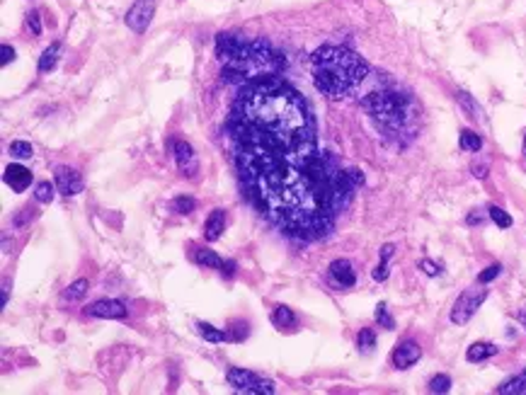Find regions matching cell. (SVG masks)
<instances>
[{
	"mask_svg": "<svg viewBox=\"0 0 526 395\" xmlns=\"http://www.w3.org/2000/svg\"><path fill=\"white\" fill-rule=\"evenodd\" d=\"M497 352H499V347H495L493 342H476V344H471V347H468L466 359L471 364H478V362H485V359L495 357Z\"/></svg>",
	"mask_w": 526,
	"mask_h": 395,
	"instance_id": "cell-15",
	"label": "cell"
},
{
	"mask_svg": "<svg viewBox=\"0 0 526 395\" xmlns=\"http://www.w3.org/2000/svg\"><path fill=\"white\" fill-rule=\"evenodd\" d=\"M458 144H461V148L468 150V153H478V150L483 148V139H480L476 131H471V129H463L461 131V139H458Z\"/></svg>",
	"mask_w": 526,
	"mask_h": 395,
	"instance_id": "cell-18",
	"label": "cell"
},
{
	"mask_svg": "<svg viewBox=\"0 0 526 395\" xmlns=\"http://www.w3.org/2000/svg\"><path fill=\"white\" fill-rule=\"evenodd\" d=\"M420 270L425 272L427 277H439V274H442V267L434 265L432 260H422V262H420Z\"/></svg>",
	"mask_w": 526,
	"mask_h": 395,
	"instance_id": "cell-34",
	"label": "cell"
},
{
	"mask_svg": "<svg viewBox=\"0 0 526 395\" xmlns=\"http://www.w3.org/2000/svg\"><path fill=\"white\" fill-rule=\"evenodd\" d=\"M54 177H56V189H59L63 196H75L83 192V180H80L78 170L61 165V168H56Z\"/></svg>",
	"mask_w": 526,
	"mask_h": 395,
	"instance_id": "cell-8",
	"label": "cell"
},
{
	"mask_svg": "<svg viewBox=\"0 0 526 395\" xmlns=\"http://www.w3.org/2000/svg\"><path fill=\"white\" fill-rule=\"evenodd\" d=\"M3 180H5V185L13 187L15 192H24L29 185H32V172L24 168V165H8Z\"/></svg>",
	"mask_w": 526,
	"mask_h": 395,
	"instance_id": "cell-13",
	"label": "cell"
},
{
	"mask_svg": "<svg viewBox=\"0 0 526 395\" xmlns=\"http://www.w3.org/2000/svg\"><path fill=\"white\" fill-rule=\"evenodd\" d=\"M524 155H526V136H524Z\"/></svg>",
	"mask_w": 526,
	"mask_h": 395,
	"instance_id": "cell-41",
	"label": "cell"
},
{
	"mask_svg": "<svg viewBox=\"0 0 526 395\" xmlns=\"http://www.w3.org/2000/svg\"><path fill=\"white\" fill-rule=\"evenodd\" d=\"M54 192H56V187L51 185V182H39V185L34 187V196H37V201H42V204H51Z\"/></svg>",
	"mask_w": 526,
	"mask_h": 395,
	"instance_id": "cell-26",
	"label": "cell"
},
{
	"mask_svg": "<svg viewBox=\"0 0 526 395\" xmlns=\"http://www.w3.org/2000/svg\"><path fill=\"white\" fill-rule=\"evenodd\" d=\"M456 100H458V104L466 109V114L471 116V119H480V104L471 98V95H468V93H456Z\"/></svg>",
	"mask_w": 526,
	"mask_h": 395,
	"instance_id": "cell-24",
	"label": "cell"
},
{
	"mask_svg": "<svg viewBox=\"0 0 526 395\" xmlns=\"http://www.w3.org/2000/svg\"><path fill=\"white\" fill-rule=\"evenodd\" d=\"M420 357H422L420 344L407 339V342H400L396 347V352H393V364H396V369H410L412 364L420 362Z\"/></svg>",
	"mask_w": 526,
	"mask_h": 395,
	"instance_id": "cell-10",
	"label": "cell"
},
{
	"mask_svg": "<svg viewBox=\"0 0 526 395\" xmlns=\"http://www.w3.org/2000/svg\"><path fill=\"white\" fill-rule=\"evenodd\" d=\"M216 56L223 63V80L233 85L269 78L284 68V59L267 42H250L240 34L228 32L216 37Z\"/></svg>",
	"mask_w": 526,
	"mask_h": 395,
	"instance_id": "cell-2",
	"label": "cell"
},
{
	"mask_svg": "<svg viewBox=\"0 0 526 395\" xmlns=\"http://www.w3.org/2000/svg\"><path fill=\"white\" fill-rule=\"evenodd\" d=\"M197 332H199V337H204L206 342H223V339H228L226 332L216 330V327L209 325V323H197Z\"/></svg>",
	"mask_w": 526,
	"mask_h": 395,
	"instance_id": "cell-21",
	"label": "cell"
},
{
	"mask_svg": "<svg viewBox=\"0 0 526 395\" xmlns=\"http://www.w3.org/2000/svg\"><path fill=\"white\" fill-rule=\"evenodd\" d=\"M488 214H490V219H493L495 226H499V228H509V226H512V216H509L507 211L499 209V206H490Z\"/></svg>",
	"mask_w": 526,
	"mask_h": 395,
	"instance_id": "cell-27",
	"label": "cell"
},
{
	"mask_svg": "<svg viewBox=\"0 0 526 395\" xmlns=\"http://www.w3.org/2000/svg\"><path fill=\"white\" fill-rule=\"evenodd\" d=\"M485 298H488V291H485V288L463 291L461 296L456 298L453 308H451V323H456V325H463V323H468L473 316H476L478 308L483 306Z\"/></svg>",
	"mask_w": 526,
	"mask_h": 395,
	"instance_id": "cell-6",
	"label": "cell"
},
{
	"mask_svg": "<svg viewBox=\"0 0 526 395\" xmlns=\"http://www.w3.org/2000/svg\"><path fill=\"white\" fill-rule=\"evenodd\" d=\"M175 160H177V168L185 177H194L199 170V163H197V155H194L192 146L185 144V141H175Z\"/></svg>",
	"mask_w": 526,
	"mask_h": 395,
	"instance_id": "cell-11",
	"label": "cell"
},
{
	"mask_svg": "<svg viewBox=\"0 0 526 395\" xmlns=\"http://www.w3.org/2000/svg\"><path fill=\"white\" fill-rule=\"evenodd\" d=\"M473 175L483 180V177H488V168H485V165H476V168H473Z\"/></svg>",
	"mask_w": 526,
	"mask_h": 395,
	"instance_id": "cell-38",
	"label": "cell"
},
{
	"mask_svg": "<svg viewBox=\"0 0 526 395\" xmlns=\"http://www.w3.org/2000/svg\"><path fill=\"white\" fill-rule=\"evenodd\" d=\"M0 54H3V59H0V63H3V65H8L10 61L15 59V49H13V47H8V44H3V49H0Z\"/></svg>",
	"mask_w": 526,
	"mask_h": 395,
	"instance_id": "cell-36",
	"label": "cell"
},
{
	"mask_svg": "<svg viewBox=\"0 0 526 395\" xmlns=\"http://www.w3.org/2000/svg\"><path fill=\"white\" fill-rule=\"evenodd\" d=\"M499 272H502V267H499V265H490L488 270L480 272V274H478V281H480V284H490L493 279H497Z\"/></svg>",
	"mask_w": 526,
	"mask_h": 395,
	"instance_id": "cell-33",
	"label": "cell"
},
{
	"mask_svg": "<svg viewBox=\"0 0 526 395\" xmlns=\"http://www.w3.org/2000/svg\"><path fill=\"white\" fill-rule=\"evenodd\" d=\"M330 281L335 284V286L340 288H350L356 284V274L354 270H352V265L347 260H335L333 265H330Z\"/></svg>",
	"mask_w": 526,
	"mask_h": 395,
	"instance_id": "cell-12",
	"label": "cell"
},
{
	"mask_svg": "<svg viewBox=\"0 0 526 395\" xmlns=\"http://www.w3.org/2000/svg\"><path fill=\"white\" fill-rule=\"evenodd\" d=\"M272 323L277 327H294L296 325V316L291 313V308H287V306H277L274 308V313H272Z\"/></svg>",
	"mask_w": 526,
	"mask_h": 395,
	"instance_id": "cell-19",
	"label": "cell"
},
{
	"mask_svg": "<svg viewBox=\"0 0 526 395\" xmlns=\"http://www.w3.org/2000/svg\"><path fill=\"white\" fill-rule=\"evenodd\" d=\"M10 153H13V158L27 160L34 155V148H32V144H27V141H13V144H10Z\"/></svg>",
	"mask_w": 526,
	"mask_h": 395,
	"instance_id": "cell-25",
	"label": "cell"
},
{
	"mask_svg": "<svg viewBox=\"0 0 526 395\" xmlns=\"http://www.w3.org/2000/svg\"><path fill=\"white\" fill-rule=\"evenodd\" d=\"M480 221H483V216H480V214H471V216H468V224H480Z\"/></svg>",
	"mask_w": 526,
	"mask_h": 395,
	"instance_id": "cell-39",
	"label": "cell"
},
{
	"mask_svg": "<svg viewBox=\"0 0 526 395\" xmlns=\"http://www.w3.org/2000/svg\"><path fill=\"white\" fill-rule=\"evenodd\" d=\"M226 335L228 339H233V342H243V339L248 337V325H245V323H236Z\"/></svg>",
	"mask_w": 526,
	"mask_h": 395,
	"instance_id": "cell-32",
	"label": "cell"
},
{
	"mask_svg": "<svg viewBox=\"0 0 526 395\" xmlns=\"http://www.w3.org/2000/svg\"><path fill=\"white\" fill-rule=\"evenodd\" d=\"M364 107L383 131H400L410 119V100L393 90H374L364 98Z\"/></svg>",
	"mask_w": 526,
	"mask_h": 395,
	"instance_id": "cell-4",
	"label": "cell"
},
{
	"mask_svg": "<svg viewBox=\"0 0 526 395\" xmlns=\"http://www.w3.org/2000/svg\"><path fill=\"white\" fill-rule=\"evenodd\" d=\"M153 13H156V0H136L124 20L129 24V29H134L136 34H144L153 20Z\"/></svg>",
	"mask_w": 526,
	"mask_h": 395,
	"instance_id": "cell-7",
	"label": "cell"
},
{
	"mask_svg": "<svg viewBox=\"0 0 526 395\" xmlns=\"http://www.w3.org/2000/svg\"><path fill=\"white\" fill-rule=\"evenodd\" d=\"M228 383H231L236 391L240 393H257V395H272L277 388H274L272 381L267 378H260L257 373L245 371V369H228L226 373Z\"/></svg>",
	"mask_w": 526,
	"mask_h": 395,
	"instance_id": "cell-5",
	"label": "cell"
},
{
	"mask_svg": "<svg viewBox=\"0 0 526 395\" xmlns=\"http://www.w3.org/2000/svg\"><path fill=\"white\" fill-rule=\"evenodd\" d=\"M449 388H451V378L446 373H439L430 381V393H449Z\"/></svg>",
	"mask_w": 526,
	"mask_h": 395,
	"instance_id": "cell-31",
	"label": "cell"
},
{
	"mask_svg": "<svg viewBox=\"0 0 526 395\" xmlns=\"http://www.w3.org/2000/svg\"><path fill=\"white\" fill-rule=\"evenodd\" d=\"M88 279H78V281H73L70 284L68 288L63 291V298L66 301H80V298H85V293H88Z\"/></svg>",
	"mask_w": 526,
	"mask_h": 395,
	"instance_id": "cell-22",
	"label": "cell"
},
{
	"mask_svg": "<svg viewBox=\"0 0 526 395\" xmlns=\"http://www.w3.org/2000/svg\"><path fill=\"white\" fill-rule=\"evenodd\" d=\"M497 393L499 395H526V371L509 378L507 383H502V386L497 388Z\"/></svg>",
	"mask_w": 526,
	"mask_h": 395,
	"instance_id": "cell-17",
	"label": "cell"
},
{
	"mask_svg": "<svg viewBox=\"0 0 526 395\" xmlns=\"http://www.w3.org/2000/svg\"><path fill=\"white\" fill-rule=\"evenodd\" d=\"M192 260L197 262V265H202V267H209V270H221V265H223V260L216 255V252L204 250V247H194Z\"/></svg>",
	"mask_w": 526,
	"mask_h": 395,
	"instance_id": "cell-16",
	"label": "cell"
},
{
	"mask_svg": "<svg viewBox=\"0 0 526 395\" xmlns=\"http://www.w3.org/2000/svg\"><path fill=\"white\" fill-rule=\"evenodd\" d=\"M223 231H226V211L213 209L211 216L206 219V224H204V238H206L209 242H213L223 235Z\"/></svg>",
	"mask_w": 526,
	"mask_h": 395,
	"instance_id": "cell-14",
	"label": "cell"
},
{
	"mask_svg": "<svg viewBox=\"0 0 526 395\" xmlns=\"http://www.w3.org/2000/svg\"><path fill=\"white\" fill-rule=\"evenodd\" d=\"M59 54H61V44L59 42L51 44L47 52L42 54V59H39V70H42V73H49V70L56 65V61H59Z\"/></svg>",
	"mask_w": 526,
	"mask_h": 395,
	"instance_id": "cell-20",
	"label": "cell"
},
{
	"mask_svg": "<svg viewBox=\"0 0 526 395\" xmlns=\"http://www.w3.org/2000/svg\"><path fill=\"white\" fill-rule=\"evenodd\" d=\"M27 27L34 32V37H39V34H42V22H39V15L37 13H29L27 15Z\"/></svg>",
	"mask_w": 526,
	"mask_h": 395,
	"instance_id": "cell-35",
	"label": "cell"
},
{
	"mask_svg": "<svg viewBox=\"0 0 526 395\" xmlns=\"http://www.w3.org/2000/svg\"><path fill=\"white\" fill-rule=\"evenodd\" d=\"M308 102L277 75L248 83L228 116V141L240 185L253 206L291 238L318 240L352 192L359 170H342L318 148Z\"/></svg>",
	"mask_w": 526,
	"mask_h": 395,
	"instance_id": "cell-1",
	"label": "cell"
},
{
	"mask_svg": "<svg viewBox=\"0 0 526 395\" xmlns=\"http://www.w3.org/2000/svg\"><path fill=\"white\" fill-rule=\"evenodd\" d=\"M3 306H8V281L3 284Z\"/></svg>",
	"mask_w": 526,
	"mask_h": 395,
	"instance_id": "cell-40",
	"label": "cell"
},
{
	"mask_svg": "<svg viewBox=\"0 0 526 395\" xmlns=\"http://www.w3.org/2000/svg\"><path fill=\"white\" fill-rule=\"evenodd\" d=\"M310 75L315 90L330 100H342L369 75L366 61L347 47H320L310 56Z\"/></svg>",
	"mask_w": 526,
	"mask_h": 395,
	"instance_id": "cell-3",
	"label": "cell"
},
{
	"mask_svg": "<svg viewBox=\"0 0 526 395\" xmlns=\"http://www.w3.org/2000/svg\"><path fill=\"white\" fill-rule=\"evenodd\" d=\"M376 323H379L381 327H386V330H396V320H393L391 313H388L386 303H379V306H376Z\"/></svg>",
	"mask_w": 526,
	"mask_h": 395,
	"instance_id": "cell-28",
	"label": "cell"
},
{
	"mask_svg": "<svg viewBox=\"0 0 526 395\" xmlns=\"http://www.w3.org/2000/svg\"><path fill=\"white\" fill-rule=\"evenodd\" d=\"M172 209H175L177 214L187 216V214H192V211L197 209V201H194L192 196H177V199L172 201Z\"/></svg>",
	"mask_w": 526,
	"mask_h": 395,
	"instance_id": "cell-29",
	"label": "cell"
},
{
	"mask_svg": "<svg viewBox=\"0 0 526 395\" xmlns=\"http://www.w3.org/2000/svg\"><path fill=\"white\" fill-rule=\"evenodd\" d=\"M88 316L121 320V318H126V306L121 301H114V298H102V301H95L93 306H88Z\"/></svg>",
	"mask_w": 526,
	"mask_h": 395,
	"instance_id": "cell-9",
	"label": "cell"
},
{
	"mask_svg": "<svg viewBox=\"0 0 526 395\" xmlns=\"http://www.w3.org/2000/svg\"><path fill=\"white\" fill-rule=\"evenodd\" d=\"M356 344H359V349L361 352H371V349L376 347V335H374V330H361L359 332V337H356Z\"/></svg>",
	"mask_w": 526,
	"mask_h": 395,
	"instance_id": "cell-30",
	"label": "cell"
},
{
	"mask_svg": "<svg viewBox=\"0 0 526 395\" xmlns=\"http://www.w3.org/2000/svg\"><path fill=\"white\" fill-rule=\"evenodd\" d=\"M221 274L223 277H233V274H236V262H233V260L223 262V265H221Z\"/></svg>",
	"mask_w": 526,
	"mask_h": 395,
	"instance_id": "cell-37",
	"label": "cell"
},
{
	"mask_svg": "<svg viewBox=\"0 0 526 395\" xmlns=\"http://www.w3.org/2000/svg\"><path fill=\"white\" fill-rule=\"evenodd\" d=\"M393 257V245H383L381 247V265L374 270V279L376 281H386L388 277V260Z\"/></svg>",
	"mask_w": 526,
	"mask_h": 395,
	"instance_id": "cell-23",
	"label": "cell"
}]
</instances>
